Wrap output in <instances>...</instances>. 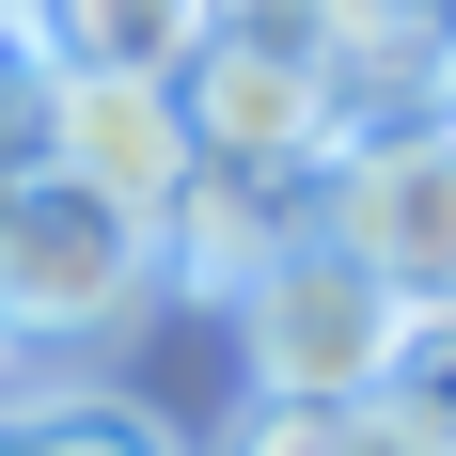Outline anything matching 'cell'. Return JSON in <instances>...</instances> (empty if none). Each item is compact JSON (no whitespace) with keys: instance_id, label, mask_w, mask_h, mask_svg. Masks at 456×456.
I'll return each instance as SVG.
<instances>
[{"instance_id":"3957f363","label":"cell","mask_w":456,"mask_h":456,"mask_svg":"<svg viewBox=\"0 0 456 456\" xmlns=\"http://www.w3.org/2000/svg\"><path fill=\"white\" fill-rule=\"evenodd\" d=\"M315 236L378 299L410 315H456V126H378L315 158Z\"/></svg>"},{"instance_id":"8fae6325","label":"cell","mask_w":456,"mask_h":456,"mask_svg":"<svg viewBox=\"0 0 456 456\" xmlns=\"http://www.w3.org/2000/svg\"><path fill=\"white\" fill-rule=\"evenodd\" d=\"M236 456H346V425H330V410H252Z\"/></svg>"},{"instance_id":"7a4b0ae2","label":"cell","mask_w":456,"mask_h":456,"mask_svg":"<svg viewBox=\"0 0 456 456\" xmlns=\"http://www.w3.org/2000/svg\"><path fill=\"white\" fill-rule=\"evenodd\" d=\"M410 299H378L330 236H299L252 299H236V362H252V410H362V394H394V362H410Z\"/></svg>"},{"instance_id":"30bf717a","label":"cell","mask_w":456,"mask_h":456,"mask_svg":"<svg viewBox=\"0 0 456 456\" xmlns=\"http://www.w3.org/2000/svg\"><path fill=\"white\" fill-rule=\"evenodd\" d=\"M205 16H221V32H252V47H346V16H362V0H205Z\"/></svg>"},{"instance_id":"7c38bea8","label":"cell","mask_w":456,"mask_h":456,"mask_svg":"<svg viewBox=\"0 0 456 456\" xmlns=\"http://www.w3.org/2000/svg\"><path fill=\"white\" fill-rule=\"evenodd\" d=\"M0 189H16V158H0Z\"/></svg>"},{"instance_id":"52a82bcc","label":"cell","mask_w":456,"mask_h":456,"mask_svg":"<svg viewBox=\"0 0 456 456\" xmlns=\"http://www.w3.org/2000/svg\"><path fill=\"white\" fill-rule=\"evenodd\" d=\"M0 456H189L158 410H126V394H16L0 410Z\"/></svg>"},{"instance_id":"8992f818","label":"cell","mask_w":456,"mask_h":456,"mask_svg":"<svg viewBox=\"0 0 456 456\" xmlns=\"http://www.w3.org/2000/svg\"><path fill=\"white\" fill-rule=\"evenodd\" d=\"M47 63H110V79H189V47L221 32L205 0H32Z\"/></svg>"},{"instance_id":"277c9868","label":"cell","mask_w":456,"mask_h":456,"mask_svg":"<svg viewBox=\"0 0 456 456\" xmlns=\"http://www.w3.org/2000/svg\"><path fill=\"white\" fill-rule=\"evenodd\" d=\"M174 110H189V158H205V174H315L330 142V63L315 47H252V32H205L189 47V79H174Z\"/></svg>"},{"instance_id":"5b68a950","label":"cell","mask_w":456,"mask_h":456,"mask_svg":"<svg viewBox=\"0 0 456 456\" xmlns=\"http://www.w3.org/2000/svg\"><path fill=\"white\" fill-rule=\"evenodd\" d=\"M32 174L94 189V205H126V221H174V189L205 174V158H189L174 79H110V63H63V79H47V126H32Z\"/></svg>"},{"instance_id":"6da1fadb","label":"cell","mask_w":456,"mask_h":456,"mask_svg":"<svg viewBox=\"0 0 456 456\" xmlns=\"http://www.w3.org/2000/svg\"><path fill=\"white\" fill-rule=\"evenodd\" d=\"M158 283H174L158 221H126V205H94V189L16 158V189H0V346H32V362L47 346H110Z\"/></svg>"},{"instance_id":"9c48e42d","label":"cell","mask_w":456,"mask_h":456,"mask_svg":"<svg viewBox=\"0 0 456 456\" xmlns=\"http://www.w3.org/2000/svg\"><path fill=\"white\" fill-rule=\"evenodd\" d=\"M394 410H410V441H425V456H456V315H425V330H410Z\"/></svg>"},{"instance_id":"ba28073f","label":"cell","mask_w":456,"mask_h":456,"mask_svg":"<svg viewBox=\"0 0 456 456\" xmlns=\"http://www.w3.org/2000/svg\"><path fill=\"white\" fill-rule=\"evenodd\" d=\"M47 79H63V63H47V16H32V0H0V158H32Z\"/></svg>"}]
</instances>
